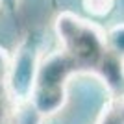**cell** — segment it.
I'll list each match as a JSON object with an SVG mask.
<instances>
[{
	"instance_id": "cell-4",
	"label": "cell",
	"mask_w": 124,
	"mask_h": 124,
	"mask_svg": "<svg viewBox=\"0 0 124 124\" xmlns=\"http://www.w3.org/2000/svg\"><path fill=\"white\" fill-rule=\"evenodd\" d=\"M11 59L0 46V124H19V100L9 85Z\"/></svg>"
},
{
	"instance_id": "cell-1",
	"label": "cell",
	"mask_w": 124,
	"mask_h": 124,
	"mask_svg": "<svg viewBox=\"0 0 124 124\" xmlns=\"http://www.w3.org/2000/svg\"><path fill=\"white\" fill-rule=\"evenodd\" d=\"M54 28L61 43V52L72 61L78 72H100L117 89H122V59L109 52L106 33L98 26L72 11H63L57 15Z\"/></svg>"
},
{
	"instance_id": "cell-3",
	"label": "cell",
	"mask_w": 124,
	"mask_h": 124,
	"mask_svg": "<svg viewBox=\"0 0 124 124\" xmlns=\"http://www.w3.org/2000/svg\"><path fill=\"white\" fill-rule=\"evenodd\" d=\"M39 48L33 39H26L19 50L15 52V57L11 61L9 70V85L19 102H30L33 83H35L37 69H39Z\"/></svg>"
},
{
	"instance_id": "cell-6",
	"label": "cell",
	"mask_w": 124,
	"mask_h": 124,
	"mask_svg": "<svg viewBox=\"0 0 124 124\" xmlns=\"http://www.w3.org/2000/svg\"><path fill=\"white\" fill-rule=\"evenodd\" d=\"M82 6L91 17L104 19L115 9L117 0H82Z\"/></svg>"
},
{
	"instance_id": "cell-7",
	"label": "cell",
	"mask_w": 124,
	"mask_h": 124,
	"mask_svg": "<svg viewBox=\"0 0 124 124\" xmlns=\"http://www.w3.org/2000/svg\"><path fill=\"white\" fill-rule=\"evenodd\" d=\"M98 124H124V96H119V100L108 106Z\"/></svg>"
},
{
	"instance_id": "cell-2",
	"label": "cell",
	"mask_w": 124,
	"mask_h": 124,
	"mask_svg": "<svg viewBox=\"0 0 124 124\" xmlns=\"http://www.w3.org/2000/svg\"><path fill=\"white\" fill-rule=\"evenodd\" d=\"M78 74L76 67L61 50L41 59L30 104L41 117H50L63 108L69 80Z\"/></svg>"
},
{
	"instance_id": "cell-8",
	"label": "cell",
	"mask_w": 124,
	"mask_h": 124,
	"mask_svg": "<svg viewBox=\"0 0 124 124\" xmlns=\"http://www.w3.org/2000/svg\"><path fill=\"white\" fill-rule=\"evenodd\" d=\"M17 2H19V0H0V6H4L8 11H15Z\"/></svg>"
},
{
	"instance_id": "cell-5",
	"label": "cell",
	"mask_w": 124,
	"mask_h": 124,
	"mask_svg": "<svg viewBox=\"0 0 124 124\" xmlns=\"http://www.w3.org/2000/svg\"><path fill=\"white\" fill-rule=\"evenodd\" d=\"M106 43L109 52L124 61V24H117L106 31Z\"/></svg>"
}]
</instances>
